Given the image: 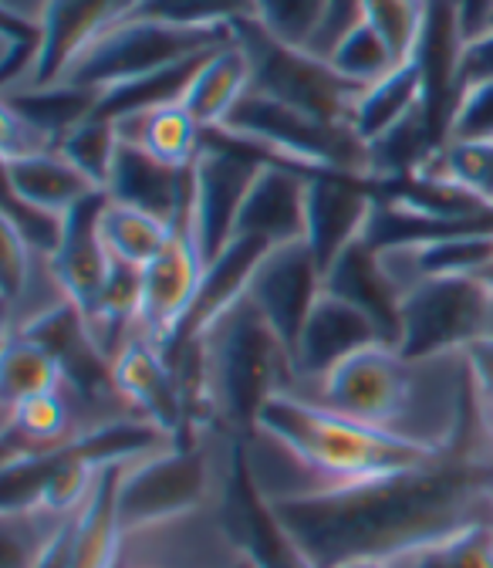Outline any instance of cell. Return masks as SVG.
<instances>
[{"label": "cell", "instance_id": "6da1fadb", "mask_svg": "<svg viewBox=\"0 0 493 568\" xmlns=\"http://www.w3.org/2000/svg\"><path fill=\"white\" fill-rule=\"evenodd\" d=\"M264 508L311 568H338L359 558L409 555L493 521V474L456 450L415 470Z\"/></svg>", "mask_w": 493, "mask_h": 568}, {"label": "cell", "instance_id": "7a4b0ae2", "mask_svg": "<svg viewBox=\"0 0 493 568\" xmlns=\"http://www.w3.org/2000/svg\"><path fill=\"white\" fill-rule=\"evenodd\" d=\"M298 396L436 454L466 450L473 437L463 352L409 355L379 342Z\"/></svg>", "mask_w": 493, "mask_h": 568}, {"label": "cell", "instance_id": "3957f363", "mask_svg": "<svg viewBox=\"0 0 493 568\" xmlns=\"http://www.w3.org/2000/svg\"><path fill=\"white\" fill-rule=\"evenodd\" d=\"M173 366L183 383L189 430L214 426L240 444L254 430L264 403L291 393L298 383L295 352L247 292L203 322L173 352Z\"/></svg>", "mask_w": 493, "mask_h": 568}, {"label": "cell", "instance_id": "277c9868", "mask_svg": "<svg viewBox=\"0 0 493 568\" xmlns=\"http://www.w3.org/2000/svg\"><path fill=\"white\" fill-rule=\"evenodd\" d=\"M240 480V440L203 426L143 457H132L115 477V511L122 531L220 511Z\"/></svg>", "mask_w": 493, "mask_h": 568}, {"label": "cell", "instance_id": "5b68a950", "mask_svg": "<svg viewBox=\"0 0 493 568\" xmlns=\"http://www.w3.org/2000/svg\"><path fill=\"white\" fill-rule=\"evenodd\" d=\"M214 132L240 142L264 163L295 166L301 173H341L376 183L372 153L356 129L298 112L257 89H250L230 119Z\"/></svg>", "mask_w": 493, "mask_h": 568}, {"label": "cell", "instance_id": "8992f818", "mask_svg": "<svg viewBox=\"0 0 493 568\" xmlns=\"http://www.w3.org/2000/svg\"><path fill=\"white\" fill-rule=\"evenodd\" d=\"M237 38L234 28H176L160 21L125 18L105 28L72 64L64 82H75L85 89L115 92L122 85L153 79L160 71L203 58Z\"/></svg>", "mask_w": 493, "mask_h": 568}, {"label": "cell", "instance_id": "52a82bcc", "mask_svg": "<svg viewBox=\"0 0 493 568\" xmlns=\"http://www.w3.org/2000/svg\"><path fill=\"white\" fill-rule=\"evenodd\" d=\"M493 338V277L440 274L419 281L402 298L399 348L409 355L463 352Z\"/></svg>", "mask_w": 493, "mask_h": 568}, {"label": "cell", "instance_id": "ba28073f", "mask_svg": "<svg viewBox=\"0 0 493 568\" xmlns=\"http://www.w3.org/2000/svg\"><path fill=\"white\" fill-rule=\"evenodd\" d=\"M234 31L254 61V89L257 92L285 102L298 112H308L315 119L351 125V112H356L362 89L345 82L331 68V61L315 58L305 48L274 41L254 21H244Z\"/></svg>", "mask_w": 493, "mask_h": 568}, {"label": "cell", "instance_id": "9c48e42d", "mask_svg": "<svg viewBox=\"0 0 493 568\" xmlns=\"http://www.w3.org/2000/svg\"><path fill=\"white\" fill-rule=\"evenodd\" d=\"M264 166L267 163L257 153L227 139L224 132H206V146L193 163V196L186 217L206 264L217 261L234 244L240 210Z\"/></svg>", "mask_w": 493, "mask_h": 568}, {"label": "cell", "instance_id": "30bf717a", "mask_svg": "<svg viewBox=\"0 0 493 568\" xmlns=\"http://www.w3.org/2000/svg\"><path fill=\"white\" fill-rule=\"evenodd\" d=\"M206 267L193 227L176 224L163 254L138 277V335L160 345L170 359L199 302Z\"/></svg>", "mask_w": 493, "mask_h": 568}, {"label": "cell", "instance_id": "8fae6325", "mask_svg": "<svg viewBox=\"0 0 493 568\" xmlns=\"http://www.w3.org/2000/svg\"><path fill=\"white\" fill-rule=\"evenodd\" d=\"M325 295V274L308 241L270 247L247 281V298L277 328V335L295 352L308 315Z\"/></svg>", "mask_w": 493, "mask_h": 568}, {"label": "cell", "instance_id": "7c38bea8", "mask_svg": "<svg viewBox=\"0 0 493 568\" xmlns=\"http://www.w3.org/2000/svg\"><path fill=\"white\" fill-rule=\"evenodd\" d=\"M112 383L129 409L146 419L166 437H183L189 430L186 419V396L179 373L170 355L153 345L150 338L135 335L115 359H112Z\"/></svg>", "mask_w": 493, "mask_h": 568}, {"label": "cell", "instance_id": "4fadbf2b", "mask_svg": "<svg viewBox=\"0 0 493 568\" xmlns=\"http://www.w3.org/2000/svg\"><path fill=\"white\" fill-rule=\"evenodd\" d=\"M379 186L369 180L341 176V173H315L308 180V247L328 274V267L366 237L372 213L379 203Z\"/></svg>", "mask_w": 493, "mask_h": 568}, {"label": "cell", "instance_id": "5bb4252c", "mask_svg": "<svg viewBox=\"0 0 493 568\" xmlns=\"http://www.w3.org/2000/svg\"><path fill=\"white\" fill-rule=\"evenodd\" d=\"M386 342L376 322L359 312L356 305H348L345 298L325 292L315 305V312L305 322V332L295 345V373L298 383L291 393H305L318 386L328 373H335L345 359L359 355L372 345Z\"/></svg>", "mask_w": 493, "mask_h": 568}, {"label": "cell", "instance_id": "9a60e30c", "mask_svg": "<svg viewBox=\"0 0 493 568\" xmlns=\"http://www.w3.org/2000/svg\"><path fill=\"white\" fill-rule=\"evenodd\" d=\"M0 288H4V335H31L51 315L75 305L54 267V257L28 247L11 227H4Z\"/></svg>", "mask_w": 493, "mask_h": 568}, {"label": "cell", "instance_id": "2e32d148", "mask_svg": "<svg viewBox=\"0 0 493 568\" xmlns=\"http://www.w3.org/2000/svg\"><path fill=\"white\" fill-rule=\"evenodd\" d=\"M311 176L315 173H301L295 166L267 163L247 193V203L237 221V237L257 241L264 247L305 241V234H308V180Z\"/></svg>", "mask_w": 493, "mask_h": 568}, {"label": "cell", "instance_id": "e0dca14e", "mask_svg": "<svg viewBox=\"0 0 493 568\" xmlns=\"http://www.w3.org/2000/svg\"><path fill=\"white\" fill-rule=\"evenodd\" d=\"M105 196L146 210L173 227L186 224L189 196H193V166L186 170L166 166L153 160L150 153L122 142L119 156L112 163V173H109V183H105Z\"/></svg>", "mask_w": 493, "mask_h": 568}, {"label": "cell", "instance_id": "ac0fdd59", "mask_svg": "<svg viewBox=\"0 0 493 568\" xmlns=\"http://www.w3.org/2000/svg\"><path fill=\"white\" fill-rule=\"evenodd\" d=\"M325 292L345 298L348 305H356L359 312H366L376 328L382 332V338L389 345L399 342V322H402V292L399 284L389 277L382 254L362 237L351 244L325 274Z\"/></svg>", "mask_w": 493, "mask_h": 568}, {"label": "cell", "instance_id": "d6986e66", "mask_svg": "<svg viewBox=\"0 0 493 568\" xmlns=\"http://www.w3.org/2000/svg\"><path fill=\"white\" fill-rule=\"evenodd\" d=\"M122 21V0H51L41 21L44 48L34 85H58L82 51L112 24ZM31 85V89H34Z\"/></svg>", "mask_w": 493, "mask_h": 568}, {"label": "cell", "instance_id": "ffe728a7", "mask_svg": "<svg viewBox=\"0 0 493 568\" xmlns=\"http://www.w3.org/2000/svg\"><path fill=\"white\" fill-rule=\"evenodd\" d=\"M105 193L85 200L68 213L64 241L54 254V267L64 281L68 295H72L79 312H92L105 292V284L115 271L112 254L105 251L102 231H99V213H102Z\"/></svg>", "mask_w": 493, "mask_h": 568}, {"label": "cell", "instance_id": "44dd1931", "mask_svg": "<svg viewBox=\"0 0 493 568\" xmlns=\"http://www.w3.org/2000/svg\"><path fill=\"white\" fill-rule=\"evenodd\" d=\"M254 89V61L247 48L234 38L230 44L209 51L199 68L193 71V82L183 95V109L196 119L203 132L220 129L240 99Z\"/></svg>", "mask_w": 493, "mask_h": 568}, {"label": "cell", "instance_id": "7402d4cb", "mask_svg": "<svg viewBox=\"0 0 493 568\" xmlns=\"http://www.w3.org/2000/svg\"><path fill=\"white\" fill-rule=\"evenodd\" d=\"M4 190L54 213H72L85 200L105 193L61 150H48L24 160H4Z\"/></svg>", "mask_w": 493, "mask_h": 568}, {"label": "cell", "instance_id": "603a6c76", "mask_svg": "<svg viewBox=\"0 0 493 568\" xmlns=\"http://www.w3.org/2000/svg\"><path fill=\"white\" fill-rule=\"evenodd\" d=\"M119 129V139L129 146L150 153L153 160L186 170L199 160L206 146V132L196 125V119L183 109V102H166L153 109H138L129 115L112 119Z\"/></svg>", "mask_w": 493, "mask_h": 568}, {"label": "cell", "instance_id": "cb8c5ba5", "mask_svg": "<svg viewBox=\"0 0 493 568\" xmlns=\"http://www.w3.org/2000/svg\"><path fill=\"white\" fill-rule=\"evenodd\" d=\"M422 105H427L422 79H419V68L409 61V64H399L396 71H389L382 82L362 89L356 112H351V129L362 135L366 146H376L379 139L396 132Z\"/></svg>", "mask_w": 493, "mask_h": 568}, {"label": "cell", "instance_id": "d4e9b609", "mask_svg": "<svg viewBox=\"0 0 493 568\" xmlns=\"http://www.w3.org/2000/svg\"><path fill=\"white\" fill-rule=\"evenodd\" d=\"M99 231H102V241H105V251L112 254V261L135 267V271L150 267L173 237V224L153 217V213L138 210V206L119 203L112 196L102 200Z\"/></svg>", "mask_w": 493, "mask_h": 568}, {"label": "cell", "instance_id": "484cf974", "mask_svg": "<svg viewBox=\"0 0 493 568\" xmlns=\"http://www.w3.org/2000/svg\"><path fill=\"white\" fill-rule=\"evenodd\" d=\"M102 92L99 89H85L75 82H58V85H34L24 92H11L0 95V102L14 105L28 122H34L41 132H48L58 146L61 139L72 132L75 125H82L85 119L99 115L102 109Z\"/></svg>", "mask_w": 493, "mask_h": 568}, {"label": "cell", "instance_id": "4316f807", "mask_svg": "<svg viewBox=\"0 0 493 568\" xmlns=\"http://www.w3.org/2000/svg\"><path fill=\"white\" fill-rule=\"evenodd\" d=\"M64 383V366L48 345H41L31 335H4V352H0V409H11Z\"/></svg>", "mask_w": 493, "mask_h": 568}, {"label": "cell", "instance_id": "83f0119b", "mask_svg": "<svg viewBox=\"0 0 493 568\" xmlns=\"http://www.w3.org/2000/svg\"><path fill=\"white\" fill-rule=\"evenodd\" d=\"M129 18L176 28H237L254 21V0H143Z\"/></svg>", "mask_w": 493, "mask_h": 568}, {"label": "cell", "instance_id": "f1b7e54d", "mask_svg": "<svg viewBox=\"0 0 493 568\" xmlns=\"http://www.w3.org/2000/svg\"><path fill=\"white\" fill-rule=\"evenodd\" d=\"M41 48H44L41 24L4 14V21H0V95L24 92L34 85Z\"/></svg>", "mask_w": 493, "mask_h": 568}, {"label": "cell", "instance_id": "f546056e", "mask_svg": "<svg viewBox=\"0 0 493 568\" xmlns=\"http://www.w3.org/2000/svg\"><path fill=\"white\" fill-rule=\"evenodd\" d=\"M422 170L463 186L493 210V142H446Z\"/></svg>", "mask_w": 493, "mask_h": 568}, {"label": "cell", "instance_id": "4dcf8cb0", "mask_svg": "<svg viewBox=\"0 0 493 568\" xmlns=\"http://www.w3.org/2000/svg\"><path fill=\"white\" fill-rule=\"evenodd\" d=\"M328 61L345 82L359 85V89H369V85L382 82L389 71L399 68V58L392 54V48L386 44V38L372 24H366L351 38H345Z\"/></svg>", "mask_w": 493, "mask_h": 568}, {"label": "cell", "instance_id": "1f68e13d", "mask_svg": "<svg viewBox=\"0 0 493 568\" xmlns=\"http://www.w3.org/2000/svg\"><path fill=\"white\" fill-rule=\"evenodd\" d=\"M119 146H122V139H119L115 122L105 119V115H92V119H85L82 125H75L72 132H68L58 150L72 160L92 183H99L105 190L112 163L119 156Z\"/></svg>", "mask_w": 493, "mask_h": 568}, {"label": "cell", "instance_id": "d6a6232c", "mask_svg": "<svg viewBox=\"0 0 493 568\" xmlns=\"http://www.w3.org/2000/svg\"><path fill=\"white\" fill-rule=\"evenodd\" d=\"M412 568H493V521L470 525L430 548L409 551Z\"/></svg>", "mask_w": 493, "mask_h": 568}, {"label": "cell", "instance_id": "836d02e7", "mask_svg": "<svg viewBox=\"0 0 493 568\" xmlns=\"http://www.w3.org/2000/svg\"><path fill=\"white\" fill-rule=\"evenodd\" d=\"M328 0H254V24L280 44L308 48Z\"/></svg>", "mask_w": 493, "mask_h": 568}, {"label": "cell", "instance_id": "e575fe53", "mask_svg": "<svg viewBox=\"0 0 493 568\" xmlns=\"http://www.w3.org/2000/svg\"><path fill=\"white\" fill-rule=\"evenodd\" d=\"M366 18L386 38L399 64H409L427 21V0H366Z\"/></svg>", "mask_w": 493, "mask_h": 568}, {"label": "cell", "instance_id": "d590c367", "mask_svg": "<svg viewBox=\"0 0 493 568\" xmlns=\"http://www.w3.org/2000/svg\"><path fill=\"white\" fill-rule=\"evenodd\" d=\"M0 224L11 227L28 247L54 257L61 241H64V227H68V213H54V210H44V206H34L14 193L4 190V217Z\"/></svg>", "mask_w": 493, "mask_h": 568}, {"label": "cell", "instance_id": "8d00e7d4", "mask_svg": "<svg viewBox=\"0 0 493 568\" xmlns=\"http://www.w3.org/2000/svg\"><path fill=\"white\" fill-rule=\"evenodd\" d=\"M446 142H493V79L463 85Z\"/></svg>", "mask_w": 493, "mask_h": 568}, {"label": "cell", "instance_id": "74e56055", "mask_svg": "<svg viewBox=\"0 0 493 568\" xmlns=\"http://www.w3.org/2000/svg\"><path fill=\"white\" fill-rule=\"evenodd\" d=\"M366 24H369V18H366V0H328L325 14L318 21V31L311 34V41H308L305 51H311L315 58H325L328 61L345 38H351V34H356L359 28H366Z\"/></svg>", "mask_w": 493, "mask_h": 568}, {"label": "cell", "instance_id": "f35d334b", "mask_svg": "<svg viewBox=\"0 0 493 568\" xmlns=\"http://www.w3.org/2000/svg\"><path fill=\"white\" fill-rule=\"evenodd\" d=\"M48 150H58V142L34 122H28L14 105L0 102V160H24Z\"/></svg>", "mask_w": 493, "mask_h": 568}, {"label": "cell", "instance_id": "ab89813d", "mask_svg": "<svg viewBox=\"0 0 493 568\" xmlns=\"http://www.w3.org/2000/svg\"><path fill=\"white\" fill-rule=\"evenodd\" d=\"M486 79H493V28L473 38L463 54V85L486 82Z\"/></svg>", "mask_w": 493, "mask_h": 568}, {"label": "cell", "instance_id": "60d3db41", "mask_svg": "<svg viewBox=\"0 0 493 568\" xmlns=\"http://www.w3.org/2000/svg\"><path fill=\"white\" fill-rule=\"evenodd\" d=\"M460 4V21L466 31V44L480 38L486 28H493V0H456Z\"/></svg>", "mask_w": 493, "mask_h": 568}, {"label": "cell", "instance_id": "b9f144b4", "mask_svg": "<svg viewBox=\"0 0 493 568\" xmlns=\"http://www.w3.org/2000/svg\"><path fill=\"white\" fill-rule=\"evenodd\" d=\"M48 8H51V0H0V11L8 18H21V21H34V24L44 21Z\"/></svg>", "mask_w": 493, "mask_h": 568}, {"label": "cell", "instance_id": "7bdbcfd3", "mask_svg": "<svg viewBox=\"0 0 493 568\" xmlns=\"http://www.w3.org/2000/svg\"><path fill=\"white\" fill-rule=\"evenodd\" d=\"M486 277H493V264H490V271H486Z\"/></svg>", "mask_w": 493, "mask_h": 568}]
</instances>
